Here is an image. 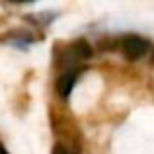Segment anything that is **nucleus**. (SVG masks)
<instances>
[{"label": "nucleus", "instance_id": "1", "mask_svg": "<svg viewBox=\"0 0 154 154\" xmlns=\"http://www.w3.org/2000/svg\"><path fill=\"white\" fill-rule=\"evenodd\" d=\"M121 51L129 60H137L144 57V53L148 51V43L139 35H125L121 39Z\"/></svg>", "mask_w": 154, "mask_h": 154}, {"label": "nucleus", "instance_id": "2", "mask_svg": "<svg viewBox=\"0 0 154 154\" xmlns=\"http://www.w3.org/2000/svg\"><path fill=\"white\" fill-rule=\"evenodd\" d=\"M78 74H80V70H74V68H72V70H66L59 76V80H57V92L60 94V98H66V96L70 94L72 86H74L76 80H78Z\"/></svg>", "mask_w": 154, "mask_h": 154}, {"label": "nucleus", "instance_id": "3", "mask_svg": "<svg viewBox=\"0 0 154 154\" xmlns=\"http://www.w3.org/2000/svg\"><path fill=\"white\" fill-rule=\"evenodd\" d=\"M72 53H74L78 59H88V57L92 55V49L84 39H78V41L72 43Z\"/></svg>", "mask_w": 154, "mask_h": 154}, {"label": "nucleus", "instance_id": "4", "mask_svg": "<svg viewBox=\"0 0 154 154\" xmlns=\"http://www.w3.org/2000/svg\"><path fill=\"white\" fill-rule=\"evenodd\" d=\"M53 154H76V152L68 150L64 144H55V146H53Z\"/></svg>", "mask_w": 154, "mask_h": 154}, {"label": "nucleus", "instance_id": "5", "mask_svg": "<svg viewBox=\"0 0 154 154\" xmlns=\"http://www.w3.org/2000/svg\"><path fill=\"white\" fill-rule=\"evenodd\" d=\"M0 154H8V152H6V148H4L2 144H0Z\"/></svg>", "mask_w": 154, "mask_h": 154}, {"label": "nucleus", "instance_id": "6", "mask_svg": "<svg viewBox=\"0 0 154 154\" xmlns=\"http://www.w3.org/2000/svg\"><path fill=\"white\" fill-rule=\"evenodd\" d=\"M152 63H154V51H152Z\"/></svg>", "mask_w": 154, "mask_h": 154}]
</instances>
